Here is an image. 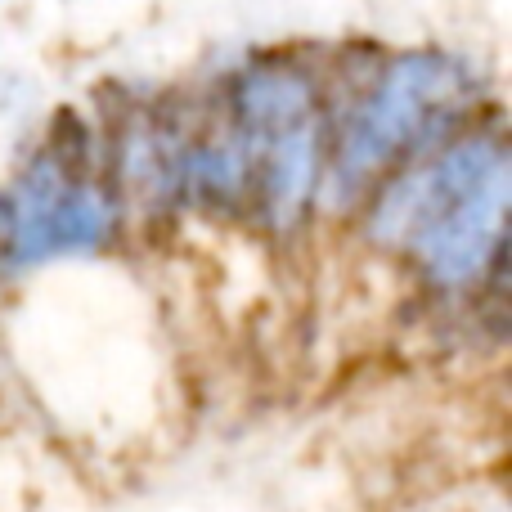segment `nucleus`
Instances as JSON below:
<instances>
[{"mask_svg":"<svg viewBox=\"0 0 512 512\" xmlns=\"http://www.w3.org/2000/svg\"><path fill=\"white\" fill-rule=\"evenodd\" d=\"M508 194L504 144L468 135L387 189L373 212V234L418 252L436 283H468L486 270L504 234Z\"/></svg>","mask_w":512,"mask_h":512,"instance_id":"obj_1","label":"nucleus"},{"mask_svg":"<svg viewBox=\"0 0 512 512\" xmlns=\"http://www.w3.org/2000/svg\"><path fill=\"white\" fill-rule=\"evenodd\" d=\"M463 99V72L445 54H405L396 59L364 108L355 113L342 144V176L364 180L409 153L418 140L436 131L432 122L454 113Z\"/></svg>","mask_w":512,"mask_h":512,"instance_id":"obj_2","label":"nucleus"},{"mask_svg":"<svg viewBox=\"0 0 512 512\" xmlns=\"http://www.w3.org/2000/svg\"><path fill=\"white\" fill-rule=\"evenodd\" d=\"M9 207H14V265L90 252L113 234L117 221L113 198L54 149L32 162Z\"/></svg>","mask_w":512,"mask_h":512,"instance_id":"obj_3","label":"nucleus"},{"mask_svg":"<svg viewBox=\"0 0 512 512\" xmlns=\"http://www.w3.org/2000/svg\"><path fill=\"white\" fill-rule=\"evenodd\" d=\"M0 261H14V207L0 198Z\"/></svg>","mask_w":512,"mask_h":512,"instance_id":"obj_4","label":"nucleus"}]
</instances>
